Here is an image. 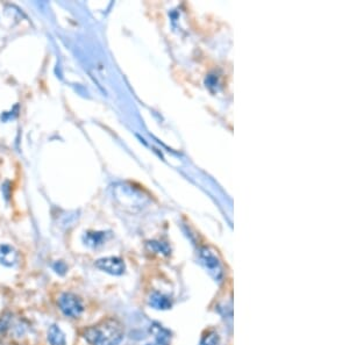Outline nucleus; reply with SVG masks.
I'll return each instance as SVG.
<instances>
[{
  "instance_id": "1",
  "label": "nucleus",
  "mask_w": 349,
  "mask_h": 345,
  "mask_svg": "<svg viewBox=\"0 0 349 345\" xmlns=\"http://www.w3.org/2000/svg\"><path fill=\"white\" fill-rule=\"evenodd\" d=\"M121 323L114 318H106L98 324L84 330L83 336L91 345H118L124 338Z\"/></svg>"
},
{
  "instance_id": "2",
  "label": "nucleus",
  "mask_w": 349,
  "mask_h": 345,
  "mask_svg": "<svg viewBox=\"0 0 349 345\" xmlns=\"http://www.w3.org/2000/svg\"><path fill=\"white\" fill-rule=\"evenodd\" d=\"M58 306L64 315L71 318H78L84 311L82 300L72 293H63L58 299Z\"/></svg>"
},
{
  "instance_id": "3",
  "label": "nucleus",
  "mask_w": 349,
  "mask_h": 345,
  "mask_svg": "<svg viewBox=\"0 0 349 345\" xmlns=\"http://www.w3.org/2000/svg\"><path fill=\"white\" fill-rule=\"evenodd\" d=\"M95 267L113 276H121L125 272V263L118 257H106L95 262Z\"/></svg>"
},
{
  "instance_id": "4",
  "label": "nucleus",
  "mask_w": 349,
  "mask_h": 345,
  "mask_svg": "<svg viewBox=\"0 0 349 345\" xmlns=\"http://www.w3.org/2000/svg\"><path fill=\"white\" fill-rule=\"evenodd\" d=\"M200 259H201V263L204 264V266L206 267L208 273L211 274L215 280H219L222 276V270H221V266H220L219 259L216 258L214 253H212L207 248L201 249Z\"/></svg>"
},
{
  "instance_id": "5",
  "label": "nucleus",
  "mask_w": 349,
  "mask_h": 345,
  "mask_svg": "<svg viewBox=\"0 0 349 345\" xmlns=\"http://www.w3.org/2000/svg\"><path fill=\"white\" fill-rule=\"evenodd\" d=\"M18 260H19V253L16 249L7 244L0 245V264L12 267L18 263Z\"/></svg>"
},
{
  "instance_id": "6",
  "label": "nucleus",
  "mask_w": 349,
  "mask_h": 345,
  "mask_svg": "<svg viewBox=\"0 0 349 345\" xmlns=\"http://www.w3.org/2000/svg\"><path fill=\"white\" fill-rule=\"evenodd\" d=\"M48 340L50 345H67L65 335L56 324L51 325L48 330Z\"/></svg>"
},
{
  "instance_id": "7",
  "label": "nucleus",
  "mask_w": 349,
  "mask_h": 345,
  "mask_svg": "<svg viewBox=\"0 0 349 345\" xmlns=\"http://www.w3.org/2000/svg\"><path fill=\"white\" fill-rule=\"evenodd\" d=\"M149 304L156 309H169L171 307V302L167 296L161 293H153L149 298Z\"/></svg>"
},
{
  "instance_id": "8",
  "label": "nucleus",
  "mask_w": 349,
  "mask_h": 345,
  "mask_svg": "<svg viewBox=\"0 0 349 345\" xmlns=\"http://www.w3.org/2000/svg\"><path fill=\"white\" fill-rule=\"evenodd\" d=\"M104 237V233H87L84 236V242L90 247H97V245H100L102 243Z\"/></svg>"
},
{
  "instance_id": "9",
  "label": "nucleus",
  "mask_w": 349,
  "mask_h": 345,
  "mask_svg": "<svg viewBox=\"0 0 349 345\" xmlns=\"http://www.w3.org/2000/svg\"><path fill=\"white\" fill-rule=\"evenodd\" d=\"M150 331H152L154 335H155V337L157 338V340H159L160 344L165 345V343H167V340L169 339V333H168V331H165V330L162 328V326H160V325H157V324H154L152 326V329H150Z\"/></svg>"
},
{
  "instance_id": "10",
  "label": "nucleus",
  "mask_w": 349,
  "mask_h": 345,
  "mask_svg": "<svg viewBox=\"0 0 349 345\" xmlns=\"http://www.w3.org/2000/svg\"><path fill=\"white\" fill-rule=\"evenodd\" d=\"M12 315L10 313H5L0 317V337H3L7 332V330L10 329L11 320H12Z\"/></svg>"
},
{
  "instance_id": "11",
  "label": "nucleus",
  "mask_w": 349,
  "mask_h": 345,
  "mask_svg": "<svg viewBox=\"0 0 349 345\" xmlns=\"http://www.w3.org/2000/svg\"><path fill=\"white\" fill-rule=\"evenodd\" d=\"M219 337L215 332L209 331L206 336H204V338L201 339L200 345H218Z\"/></svg>"
},
{
  "instance_id": "12",
  "label": "nucleus",
  "mask_w": 349,
  "mask_h": 345,
  "mask_svg": "<svg viewBox=\"0 0 349 345\" xmlns=\"http://www.w3.org/2000/svg\"><path fill=\"white\" fill-rule=\"evenodd\" d=\"M54 270L56 271L57 273L64 274V273H65V271H67V266H65V264H64V263L57 262L56 264H54Z\"/></svg>"
},
{
  "instance_id": "13",
  "label": "nucleus",
  "mask_w": 349,
  "mask_h": 345,
  "mask_svg": "<svg viewBox=\"0 0 349 345\" xmlns=\"http://www.w3.org/2000/svg\"><path fill=\"white\" fill-rule=\"evenodd\" d=\"M147 345H163V344H160V343H156V344H147Z\"/></svg>"
}]
</instances>
